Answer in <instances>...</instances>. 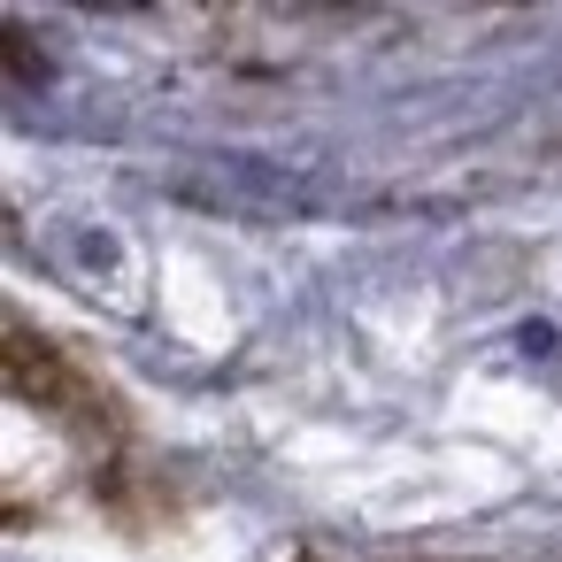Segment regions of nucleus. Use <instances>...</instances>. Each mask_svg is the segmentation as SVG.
I'll list each match as a JSON object with an SVG mask.
<instances>
[{
  "label": "nucleus",
  "mask_w": 562,
  "mask_h": 562,
  "mask_svg": "<svg viewBox=\"0 0 562 562\" xmlns=\"http://www.w3.org/2000/svg\"><path fill=\"white\" fill-rule=\"evenodd\" d=\"M293 562H362V554H331V547H301Z\"/></svg>",
  "instance_id": "nucleus-1"
}]
</instances>
